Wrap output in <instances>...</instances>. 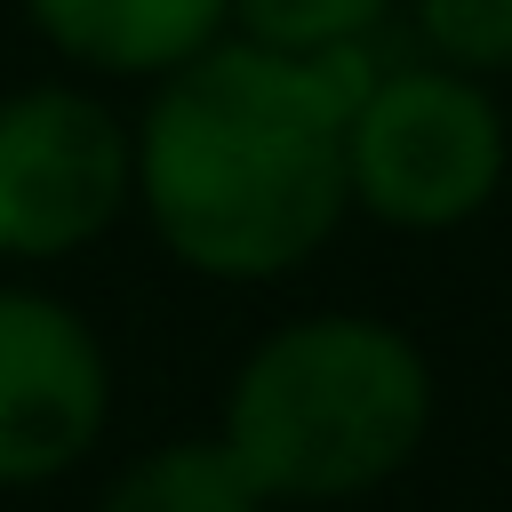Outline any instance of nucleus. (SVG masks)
<instances>
[{"mask_svg":"<svg viewBox=\"0 0 512 512\" xmlns=\"http://www.w3.org/2000/svg\"><path fill=\"white\" fill-rule=\"evenodd\" d=\"M384 64L368 48L280 56L224 32L160 80L128 128L136 208L200 280H280L352 208L344 120Z\"/></svg>","mask_w":512,"mask_h":512,"instance_id":"nucleus-1","label":"nucleus"},{"mask_svg":"<svg viewBox=\"0 0 512 512\" xmlns=\"http://www.w3.org/2000/svg\"><path fill=\"white\" fill-rule=\"evenodd\" d=\"M432 424L424 352L360 312L272 328L224 392V448L264 504H336L392 480Z\"/></svg>","mask_w":512,"mask_h":512,"instance_id":"nucleus-2","label":"nucleus"},{"mask_svg":"<svg viewBox=\"0 0 512 512\" xmlns=\"http://www.w3.org/2000/svg\"><path fill=\"white\" fill-rule=\"evenodd\" d=\"M504 112L472 72L400 64L376 72L344 120V192L376 224L448 232L504 184Z\"/></svg>","mask_w":512,"mask_h":512,"instance_id":"nucleus-3","label":"nucleus"},{"mask_svg":"<svg viewBox=\"0 0 512 512\" xmlns=\"http://www.w3.org/2000/svg\"><path fill=\"white\" fill-rule=\"evenodd\" d=\"M136 200L128 128L88 88L40 80L0 96V256L56 264L120 224Z\"/></svg>","mask_w":512,"mask_h":512,"instance_id":"nucleus-4","label":"nucleus"},{"mask_svg":"<svg viewBox=\"0 0 512 512\" xmlns=\"http://www.w3.org/2000/svg\"><path fill=\"white\" fill-rule=\"evenodd\" d=\"M112 424V360L48 288H0V488H48Z\"/></svg>","mask_w":512,"mask_h":512,"instance_id":"nucleus-5","label":"nucleus"},{"mask_svg":"<svg viewBox=\"0 0 512 512\" xmlns=\"http://www.w3.org/2000/svg\"><path fill=\"white\" fill-rule=\"evenodd\" d=\"M32 32L104 80H168L232 32V0H24Z\"/></svg>","mask_w":512,"mask_h":512,"instance_id":"nucleus-6","label":"nucleus"},{"mask_svg":"<svg viewBox=\"0 0 512 512\" xmlns=\"http://www.w3.org/2000/svg\"><path fill=\"white\" fill-rule=\"evenodd\" d=\"M96 512H264V496L224 440H160L104 480Z\"/></svg>","mask_w":512,"mask_h":512,"instance_id":"nucleus-7","label":"nucleus"},{"mask_svg":"<svg viewBox=\"0 0 512 512\" xmlns=\"http://www.w3.org/2000/svg\"><path fill=\"white\" fill-rule=\"evenodd\" d=\"M400 0H232V32L280 56H328V48H368V32Z\"/></svg>","mask_w":512,"mask_h":512,"instance_id":"nucleus-8","label":"nucleus"},{"mask_svg":"<svg viewBox=\"0 0 512 512\" xmlns=\"http://www.w3.org/2000/svg\"><path fill=\"white\" fill-rule=\"evenodd\" d=\"M448 72H512V0H408Z\"/></svg>","mask_w":512,"mask_h":512,"instance_id":"nucleus-9","label":"nucleus"}]
</instances>
